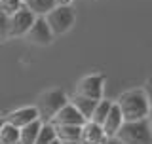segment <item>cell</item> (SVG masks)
I'll return each instance as SVG.
<instances>
[{
  "instance_id": "obj_1",
  "label": "cell",
  "mask_w": 152,
  "mask_h": 144,
  "mask_svg": "<svg viewBox=\"0 0 152 144\" xmlns=\"http://www.w3.org/2000/svg\"><path fill=\"white\" fill-rule=\"evenodd\" d=\"M118 106L122 110L124 121H137V119H146L150 116V106L145 89L124 91L118 99Z\"/></svg>"
},
{
  "instance_id": "obj_2",
  "label": "cell",
  "mask_w": 152,
  "mask_h": 144,
  "mask_svg": "<svg viewBox=\"0 0 152 144\" xmlns=\"http://www.w3.org/2000/svg\"><path fill=\"white\" fill-rule=\"evenodd\" d=\"M116 138L124 144H152L148 118L137 119V121H124L116 133Z\"/></svg>"
},
{
  "instance_id": "obj_3",
  "label": "cell",
  "mask_w": 152,
  "mask_h": 144,
  "mask_svg": "<svg viewBox=\"0 0 152 144\" xmlns=\"http://www.w3.org/2000/svg\"><path fill=\"white\" fill-rule=\"evenodd\" d=\"M69 103V97L63 93L61 89H51L46 91V93L40 95V100H38V116H40V121H51V118L59 112L65 104Z\"/></svg>"
},
{
  "instance_id": "obj_4",
  "label": "cell",
  "mask_w": 152,
  "mask_h": 144,
  "mask_svg": "<svg viewBox=\"0 0 152 144\" xmlns=\"http://www.w3.org/2000/svg\"><path fill=\"white\" fill-rule=\"evenodd\" d=\"M46 21L50 25L53 36L65 34V32L70 31V27L74 25L76 15H74V9L70 6H63V4H57V6L51 9L50 13H46Z\"/></svg>"
},
{
  "instance_id": "obj_5",
  "label": "cell",
  "mask_w": 152,
  "mask_h": 144,
  "mask_svg": "<svg viewBox=\"0 0 152 144\" xmlns=\"http://www.w3.org/2000/svg\"><path fill=\"white\" fill-rule=\"evenodd\" d=\"M34 13L28 9L25 4L17 9L15 13L10 15V23H8V36L10 38H17V36H25L27 31L31 28V25L34 23Z\"/></svg>"
},
{
  "instance_id": "obj_6",
  "label": "cell",
  "mask_w": 152,
  "mask_h": 144,
  "mask_svg": "<svg viewBox=\"0 0 152 144\" xmlns=\"http://www.w3.org/2000/svg\"><path fill=\"white\" fill-rule=\"evenodd\" d=\"M103 89H104V76L103 74H89L82 78L76 85V93L82 97L99 100L103 99Z\"/></svg>"
},
{
  "instance_id": "obj_7",
  "label": "cell",
  "mask_w": 152,
  "mask_h": 144,
  "mask_svg": "<svg viewBox=\"0 0 152 144\" xmlns=\"http://www.w3.org/2000/svg\"><path fill=\"white\" fill-rule=\"evenodd\" d=\"M27 38L32 42V44H36V46L51 44V40H53V32H51L50 25H48L46 17H42V15L34 17V23H32L31 28L27 31Z\"/></svg>"
},
{
  "instance_id": "obj_8",
  "label": "cell",
  "mask_w": 152,
  "mask_h": 144,
  "mask_svg": "<svg viewBox=\"0 0 152 144\" xmlns=\"http://www.w3.org/2000/svg\"><path fill=\"white\" fill-rule=\"evenodd\" d=\"M86 121H88V119H86L82 114L78 112V108L69 100V103L51 118L50 123H53V125H84Z\"/></svg>"
},
{
  "instance_id": "obj_9",
  "label": "cell",
  "mask_w": 152,
  "mask_h": 144,
  "mask_svg": "<svg viewBox=\"0 0 152 144\" xmlns=\"http://www.w3.org/2000/svg\"><path fill=\"white\" fill-rule=\"evenodd\" d=\"M104 140H107V135H104L103 127L99 123L88 119L82 125V133H80V142L82 144H103Z\"/></svg>"
},
{
  "instance_id": "obj_10",
  "label": "cell",
  "mask_w": 152,
  "mask_h": 144,
  "mask_svg": "<svg viewBox=\"0 0 152 144\" xmlns=\"http://www.w3.org/2000/svg\"><path fill=\"white\" fill-rule=\"evenodd\" d=\"M122 123H124L122 110H120V106H118V103H112V106H110V110H108L104 121L101 123V127H103L107 138L108 137H116V133H118V129L122 127Z\"/></svg>"
},
{
  "instance_id": "obj_11",
  "label": "cell",
  "mask_w": 152,
  "mask_h": 144,
  "mask_svg": "<svg viewBox=\"0 0 152 144\" xmlns=\"http://www.w3.org/2000/svg\"><path fill=\"white\" fill-rule=\"evenodd\" d=\"M34 119H40V116H38V108L36 106H23V108L13 110V112L8 116L6 121H10L12 125H15V127L21 129L23 125L34 121Z\"/></svg>"
},
{
  "instance_id": "obj_12",
  "label": "cell",
  "mask_w": 152,
  "mask_h": 144,
  "mask_svg": "<svg viewBox=\"0 0 152 144\" xmlns=\"http://www.w3.org/2000/svg\"><path fill=\"white\" fill-rule=\"evenodd\" d=\"M40 127H42V121H40V119H34V121L23 125L21 129H19V142H21V144H34Z\"/></svg>"
},
{
  "instance_id": "obj_13",
  "label": "cell",
  "mask_w": 152,
  "mask_h": 144,
  "mask_svg": "<svg viewBox=\"0 0 152 144\" xmlns=\"http://www.w3.org/2000/svg\"><path fill=\"white\" fill-rule=\"evenodd\" d=\"M23 4H25L36 17L38 15L44 17L46 13H50L51 9L57 6V0H23Z\"/></svg>"
},
{
  "instance_id": "obj_14",
  "label": "cell",
  "mask_w": 152,
  "mask_h": 144,
  "mask_svg": "<svg viewBox=\"0 0 152 144\" xmlns=\"http://www.w3.org/2000/svg\"><path fill=\"white\" fill-rule=\"evenodd\" d=\"M70 103H72L74 106L78 108V112L82 114L86 119H89V118H91V114H93V110H95V104H97V100L88 99V97H82V95L74 93V97L70 99Z\"/></svg>"
},
{
  "instance_id": "obj_15",
  "label": "cell",
  "mask_w": 152,
  "mask_h": 144,
  "mask_svg": "<svg viewBox=\"0 0 152 144\" xmlns=\"http://www.w3.org/2000/svg\"><path fill=\"white\" fill-rule=\"evenodd\" d=\"M55 127V137L63 140H80L82 125H53Z\"/></svg>"
},
{
  "instance_id": "obj_16",
  "label": "cell",
  "mask_w": 152,
  "mask_h": 144,
  "mask_svg": "<svg viewBox=\"0 0 152 144\" xmlns=\"http://www.w3.org/2000/svg\"><path fill=\"white\" fill-rule=\"evenodd\" d=\"M0 142L2 144H15L19 142V127L12 125L10 121H6L0 129Z\"/></svg>"
},
{
  "instance_id": "obj_17",
  "label": "cell",
  "mask_w": 152,
  "mask_h": 144,
  "mask_svg": "<svg viewBox=\"0 0 152 144\" xmlns=\"http://www.w3.org/2000/svg\"><path fill=\"white\" fill-rule=\"evenodd\" d=\"M110 106H112L110 100L99 99V100H97V104H95V110H93V114H91V118H89V119L101 125V123L104 121V118H107V114H108V110H110Z\"/></svg>"
},
{
  "instance_id": "obj_18",
  "label": "cell",
  "mask_w": 152,
  "mask_h": 144,
  "mask_svg": "<svg viewBox=\"0 0 152 144\" xmlns=\"http://www.w3.org/2000/svg\"><path fill=\"white\" fill-rule=\"evenodd\" d=\"M55 127H53V123H50V121H46V123H42V127H40V131H38V137H36V140L34 144H50L51 140H55Z\"/></svg>"
},
{
  "instance_id": "obj_19",
  "label": "cell",
  "mask_w": 152,
  "mask_h": 144,
  "mask_svg": "<svg viewBox=\"0 0 152 144\" xmlns=\"http://www.w3.org/2000/svg\"><path fill=\"white\" fill-rule=\"evenodd\" d=\"M23 6V0H0V9L10 17L12 13H15L19 8Z\"/></svg>"
},
{
  "instance_id": "obj_20",
  "label": "cell",
  "mask_w": 152,
  "mask_h": 144,
  "mask_svg": "<svg viewBox=\"0 0 152 144\" xmlns=\"http://www.w3.org/2000/svg\"><path fill=\"white\" fill-rule=\"evenodd\" d=\"M8 23H10V17L6 15V13L0 9V42L8 40Z\"/></svg>"
},
{
  "instance_id": "obj_21",
  "label": "cell",
  "mask_w": 152,
  "mask_h": 144,
  "mask_svg": "<svg viewBox=\"0 0 152 144\" xmlns=\"http://www.w3.org/2000/svg\"><path fill=\"white\" fill-rule=\"evenodd\" d=\"M145 95H146V99H148V106H150V112H152V78H148L145 81Z\"/></svg>"
},
{
  "instance_id": "obj_22",
  "label": "cell",
  "mask_w": 152,
  "mask_h": 144,
  "mask_svg": "<svg viewBox=\"0 0 152 144\" xmlns=\"http://www.w3.org/2000/svg\"><path fill=\"white\" fill-rule=\"evenodd\" d=\"M103 144H124V142H122V140H118L116 137H108V138H107V140H104Z\"/></svg>"
},
{
  "instance_id": "obj_23",
  "label": "cell",
  "mask_w": 152,
  "mask_h": 144,
  "mask_svg": "<svg viewBox=\"0 0 152 144\" xmlns=\"http://www.w3.org/2000/svg\"><path fill=\"white\" fill-rule=\"evenodd\" d=\"M72 0H57V4H63V6H70Z\"/></svg>"
},
{
  "instance_id": "obj_24",
  "label": "cell",
  "mask_w": 152,
  "mask_h": 144,
  "mask_svg": "<svg viewBox=\"0 0 152 144\" xmlns=\"http://www.w3.org/2000/svg\"><path fill=\"white\" fill-rule=\"evenodd\" d=\"M61 144H82V142H80V140H63Z\"/></svg>"
},
{
  "instance_id": "obj_25",
  "label": "cell",
  "mask_w": 152,
  "mask_h": 144,
  "mask_svg": "<svg viewBox=\"0 0 152 144\" xmlns=\"http://www.w3.org/2000/svg\"><path fill=\"white\" fill-rule=\"evenodd\" d=\"M148 125H150V133H152V112H150V116H148Z\"/></svg>"
},
{
  "instance_id": "obj_26",
  "label": "cell",
  "mask_w": 152,
  "mask_h": 144,
  "mask_svg": "<svg viewBox=\"0 0 152 144\" xmlns=\"http://www.w3.org/2000/svg\"><path fill=\"white\" fill-rule=\"evenodd\" d=\"M4 123H6V119H4L2 116H0V129H2V125H4Z\"/></svg>"
},
{
  "instance_id": "obj_27",
  "label": "cell",
  "mask_w": 152,
  "mask_h": 144,
  "mask_svg": "<svg viewBox=\"0 0 152 144\" xmlns=\"http://www.w3.org/2000/svg\"><path fill=\"white\" fill-rule=\"evenodd\" d=\"M50 144H61V140H59V138H55V140H51Z\"/></svg>"
},
{
  "instance_id": "obj_28",
  "label": "cell",
  "mask_w": 152,
  "mask_h": 144,
  "mask_svg": "<svg viewBox=\"0 0 152 144\" xmlns=\"http://www.w3.org/2000/svg\"><path fill=\"white\" fill-rule=\"evenodd\" d=\"M15 144H21V142H15Z\"/></svg>"
},
{
  "instance_id": "obj_29",
  "label": "cell",
  "mask_w": 152,
  "mask_h": 144,
  "mask_svg": "<svg viewBox=\"0 0 152 144\" xmlns=\"http://www.w3.org/2000/svg\"><path fill=\"white\" fill-rule=\"evenodd\" d=\"M0 144H2V142H0Z\"/></svg>"
}]
</instances>
